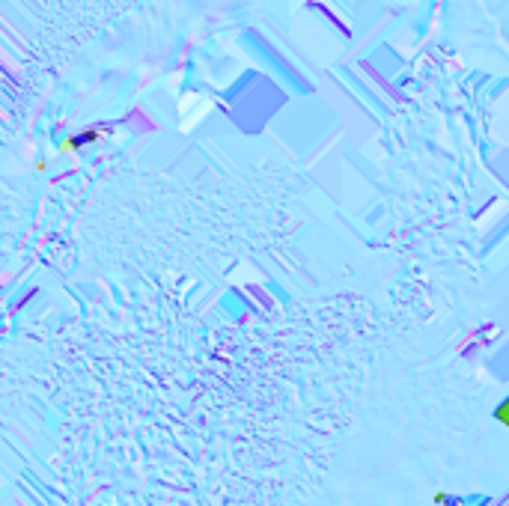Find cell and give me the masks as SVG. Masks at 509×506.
Returning <instances> with one entry per match:
<instances>
[{
    "label": "cell",
    "instance_id": "6da1fadb",
    "mask_svg": "<svg viewBox=\"0 0 509 506\" xmlns=\"http://www.w3.org/2000/svg\"><path fill=\"white\" fill-rule=\"evenodd\" d=\"M98 137H104V128H86V131H80V134H69V137H63V140L57 143V152H60V155H72V152H77V149L95 143Z\"/></svg>",
    "mask_w": 509,
    "mask_h": 506
},
{
    "label": "cell",
    "instance_id": "7a4b0ae2",
    "mask_svg": "<svg viewBox=\"0 0 509 506\" xmlns=\"http://www.w3.org/2000/svg\"><path fill=\"white\" fill-rule=\"evenodd\" d=\"M498 420H501V426H507V405L498 408Z\"/></svg>",
    "mask_w": 509,
    "mask_h": 506
}]
</instances>
